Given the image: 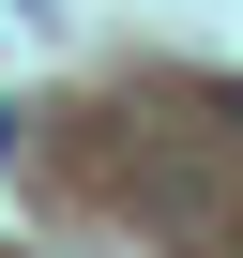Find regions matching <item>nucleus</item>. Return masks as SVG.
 <instances>
[{
	"mask_svg": "<svg viewBox=\"0 0 243 258\" xmlns=\"http://www.w3.org/2000/svg\"><path fill=\"white\" fill-rule=\"evenodd\" d=\"M228 121H243V91H228Z\"/></svg>",
	"mask_w": 243,
	"mask_h": 258,
	"instance_id": "f03ea898",
	"label": "nucleus"
},
{
	"mask_svg": "<svg viewBox=\"0 0 243 258\" xmlns=\"http://www.w3.org/2000/svg\"><path fill=\"white\" fill-rule=\"evenodd\" d=\"M0 152H16V106H0Z\"/></svg>",
	"mask_w": 243,
	"mask_h": 258,
	"instance_id": "f257e3e1",
	"label": "nucleus"
}]
</instances>
